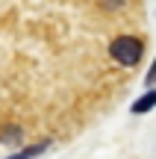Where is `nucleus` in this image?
Here are the masks:
<instances>
[{
  "label": "nucleus",
  "mask_w": 156,
  "mask_h": 159,
  "mask_svg": "<svg viewBox=\"0 0 156 159\" xmlns=\"http://www.w3.org/2000/svg\"><path fill=\"white\" fill-rule=\"evenodd\" d=\"M153 106H156V91H147L141 100H136V103H133V112H136V115H141V112H147V109H153Z\"/></svg>",
  "instance_id": "nucleus-2"
},
{
  "label": "nucleus",
  "mask_w": 156,
  "mask_h": 159,
  "mask_svg": "<svg viewBox=\"0 0 156 159\" xmlns=\"http://www.w3.org/2000/svg\"><path fill=\"white\" fill-rule=\"evenodd\" d=\"M141 50H145V44H141L139 39H133V35H118V39L112 41V47H109L112 59L121 62V65H136L141 59Z\"/></svg>",
  "instance_id": "nucleus-1"
},
{
  "label": "nucleus",
  "mask_w": 156,
  "mask_h": 159,
  "mask_svg": "<svg viewBox=\"0 0 156 159\" xmlns=\"http://www.w3.org/2000/svg\"><path fill=\"white\" fill-rule=\"evenodd\" d=\"M147 80H150V83H156V62L150 65V74H147Z\"/></svg>",
  "instance_id": "nucleus-3"
}]
</instances>
